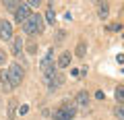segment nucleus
Instances as JSON below:
<instances>
[{"mask_svg":"<svg viewBox=\"0 0 124 120\" xmlns=\"http://www.w3.org/2000/svg\"><path fill=\"white\" fill-rule=\"evenodd\" d=\"M75 114H77V106L66 102L64 106H60L56 112H54L52 118H54V120H70V118H75Z\"/></svg>","mask_w":124,"mask_h":120,"instance_id":"f03ea898","label":"nucleus"},{"mask_svg":"<svg viewBox=\"0 0 124 120\" xmlns=\"http://www.w3.org/2000/svg\"><path fill=\"white\" fill-rule=\"evenodd\" d=\"M0 37H2L4 41H6V40H13V25H10L6 19L0 21Z\"/></svg>","mask_w":124,"mask_h":120,"instance_id":"423d86ee","label":"nucleus"},{"mask_svg":"<svg viewBox=\"0 0 124 120\" xmlns=\"http://www.w3.org/2000/svg\"><path fill=\"white\" fill-rule=\"evenodd\" d=\"M64 35H66L64 31H58V41H62V40H64Z\"/></svg>","mask_w":124,"mask_h":120,"instance_id":"4be33fe9","label":"nucleus"},{"mask_svg":"<svg viewBox=\"0 0 124 120\" xmlns=\"http://www.w3.org/2000/svg\"><path fill=\"white\" fill-rule=\"evenodd\" d=\"M8 81H10V85H13V89L21 85V81H23V66L19 62L10 64V68H8Z\"/></svg>","mask_w":124,"mask_h":120,"instance_id":"7ed1b4c3","label":"nucleus"},{"mask_svg":"<svg viewBox=\"0 0 124 120\" xmlns=\"http://www.w3.org/2000/svg\"><path fill=\"white\" fill-rule=\"evenodd\" d=\"M4 60H6V54L0 50V64H4Z\"/></svg>","mask_w":124,"mask_h":120,"instance_id":"aec40b11","label":"nucleus"},{"mask_svg":"<svg viewBox=\"0 0 124 120\" xmlns=\"http://www.w3.org/2000/svg\"><path fill=\"white\" fill-rule=\"evenodd\" d=\"M23 31L27 35H39L44 31V19H41V15H29V19L23 23Z\"/></svg>","mask_w":124,"mask_h":120,"instance_id":"f257e3e1","label":"nucleus"},{"mask_svg":"<svg viewBox=\"0 0 124 120\" xmlns=\"http://www.w3.org/2000/svg\"><path fill=\"white\" fill-rule=\"evenodd\" d=\"M21 50H23V40H21V37H17V40H15V44H13L15 56H19V54H21Z\"/></svg>","mask_w":124,"mask_h":120,"instance_id":"dca6fc26","label":"nucleus"},{"mask_svg":"<svg viewBox=\"0 0 124 120\" xmlns=\"http://www.w3.org/2000/svg\"><path fill=\"white\" fill-rule=\"evenodd\" d=\"M19 6H21V2H17V0H6V2H4V8L6 10H13V13L19 8Z\"/></svg>","mask_w":124,"mask_h":120,"instance_id":"ddd939ff","label":"nucleus"},{"mask_svg":"<svg viewBox=\"0 0 124 120\" xmlns=\"http://www.w3.org/2000/svg\"><path fill=\"white\" fill-rule=\"evenodd\" d=\"M108 29L110 31H120L122 29V23H112V25H108Z\"/></svg>","mask_w":124,"mask_h":120,"instance_id":"6ab92c4d","label":"nucleus"},{"mask_svg":"<svg viewBox=\"0 0 124 120\" xmlns=\"http://www.w3.org/2000/svg\"><path fill=\"white\" fill-rule=\"evenodd\" d=\"M46 21H48L50 25H54V23H56V13H54V8H52V6H50V8L46 10Z\"/></svg>","mask_w":124,"mask_h":120,"instance_id":"4468645a","label":"nucleus"},{"mask_svg":"<svg viewBox=\"0 0 124 120\" xmlns=\"http://www.w3.org/2000/svg\"><path fill=\"white\" fill-rule=\"evenodd\" d=\"M118 62H120V64H124V54H118Z\"/></svg>","mask_w":124,"mask_h":120,"instance_id":"b1692460","label":"nucleus"},{"mask_svg":"<svg viewBox=\"0 0 124 120\" xmlns=\"http://www.w3.org/2000/svg\"><path fill=\"white\" fill-rule=\"evenodd\" d=\"M97 15H99V19H108V15H110V4H108V2H101Z\"/></svg>","mask_w":124,"mask_h":120,"instance_id":"9b49d317","label":"nucleus"},{"mask_svg":"<svg viewBox=\"0 0 124 120\" xmlns=\"http://www.w3.org/2000/svg\"><path fill=\"white\" fill-rule=\"evenodd\" d=\"M114 97H116V102H118V104H124V85H118V87H116Z\"/></svg>","mask_w":124,"mask_h":120,"instance_id":"f8f14e48","label":"nucleus"},{"mask_svg":"<svg viewBox=\"0 0 124 120\" xmlns=\"http://www.w3.org/2000/svg\"><path fill=\"white\" fill-rule=\"evenodd\" d=\"M44 79H46V83H48V89H50V91L62 87V83H64V75L58 72V71H52V72H48V75H44Z\"/></svg>","mask_w":124,"mask_h":120,"instance_id":"20e7f679","label":"nucleus"},{"mask_svg":"<svg viewBox=\"0 0 124 120\" xmlns=\"http://www.w3.org/2000/svg\"><path fill=\"white\" fill-rule=\"evenodd\" d=\"M27 19H29V6H27L25 2H21V6L15 10V21L17 23H25Z\"/></svg>","mask_w":124,"mask_h":120,"instance_id":"0eeeda50","label":"nucleus"},{"mask_svg":"<svg viewBox=\"0 0 124 120\" xmlns=\"http://www.w3.org/2000/svg\"><path fill=\"white\" fill-rule=\"evenodd\" d=\"M70 58H72L70 52H62L60 58H58V66H60V68H66L68 64H70Z\"/></svg>","mask_w":124,"mask_h":120,"instance_id":"1a4fd4ad","label":"nucleus"},{"mask_svg":"<svg viewBox=\"0 0 124 120\" xmlns=\"http://www.w3.org/2000/svg\"><path fill=\"white\" fill-rule=\"evenodd\" d=\"M27 110H29L27 106H21V108H19V114H27Z\"/></svg>","mask_w":124,"mask_h":120,"instance_id":"412c9836","label":"nucleus"},{"mask_svg":"<svg viewBox=\"0 0 124 120\" xmlns=\"http://www.w3.org/2000/svg\"><path fill=\"white\" fill-rule=\"evenodd\" d=\"M15 108H17V102H15V99H10V104H8V120L15 118Z\"/></svg>","mask_w":124,"mask_h":120,"instance_id":"a211bd4d","label":"nucleus"},{"mask_svg":"<svg viewBox=\"0 0 124 120\" xmlns=\"http://www.w3.org/2000/svg\"><path fill=\"white\" fill-rule=\"evenodd\" d=\"M85 52H87V44H85V41H81V44L77 46L75 56H77V58H83V56H85Z\"/></svg>","mask_w":124,"mask_h":120,"instance_id":"2eb2a0df","label":"nucleus"},{"mask_svg":"<svg viewBox=\"0 0 124 120\" xmlns=\"http://www.w3.org/2000/svg\"><path fill=\"white\" fill-rule=\"evenodd\" d=\"M75 106H79V108H87L89 106V93L87 91H79V93H77Z\"/></svg>","mask_w":124,"mask_h":120,"instance_id":"6e6552de","label":"nucleus"},{"mask_svg":"<svg viewBox=\"0 0 124 120\" xmlns=\"http://www.w3.org/2000/svg\"><path fill=\"white\" fill-rule=\"evenodd\" d=\"M114 116L120 120H124V104H118V106L114 108Z\"/></svg>","mask_w":124,"mask_h":120,"instance_id":"f3484780","label":"nucleus"},{"mask_svg":"<svg viewBox=\"0 0 124 120\" xmlns=\"http://www.w3.org/2000/svg\"><path fill=\"white\" fill-rule=\"evenodd\" d=\"M95 97H97V99H103L106 95H103V91H97V93H95Z\"/></svg>","mask_w":124,"mask_h":120,"instance_id":"5701e85b","label":"nucleus"},{"mask_svg":"<svg viewBox=\"0 0 124 120\" xmlns=\"http://www.w3.org/2000/svg\"><path fill=\"white\" fill-rule=\"evenodd\" d=\"M39 71L44 72V75H48V72L56 71V66H54V50H48V54H46L44 60L39 62Z\"/></svg>","mask_w":124,"mask_h":120,"instance_id":"39448f33","label":"nucleus"},{"mask_svg":"<svg viewBox=\"0 0 124 120\" xmlns=\"http://www.w3.org/2000/svg\"><path fill=\"white\" fill-rule=\"evenodd\" d=\"M0 83L4 87V91H13V85L8 81V71H0Z\"/></svg>","mask_w":124,"mask_h":120,"instance_id":"9d476101","label":"nucleus"}]
</instances>
